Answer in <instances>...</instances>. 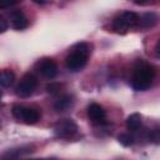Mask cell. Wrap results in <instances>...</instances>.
Wrapping results in <instances>:
<instances>
[{
  "mask_svg": "<svg viewBox=\"0 0 160 160\" xmlns=\"http://www.w3.org/2000/svg\"><path fill=\"white\" fill-rule=\"evenodd\" d=\"M155 70L154 68L148 62H140L135 66L132 79H131V86L136 91H145L148 90L154 80Z\"/></svg>",
  "mask_w": 160,
  "mask_h": 160,
  "instance_id": "6da1fadb",
  "label": "cell"
},
{
  "mask_svg": "<svg viewBox=\"0 0 160 160\" xmlns=\"http://www.w3.org/2000/svg\"><path fill=\"white\" fill-rule=\"evenodd\" d=\"M71 50L72 51L66 58V68L70 71H79L88 62L90 48L86 42H79Z\"/></svg>",
  "mask_w": 160,
  "mask_h": 160,
  "instance_id": "7a4b0ae2",
  "label": "cell"
},
{
  "mask_svg": "<svg viewBox=\"0 0 160 160\" xmlns=\"http://www.w3.org/2000/svg\"><path fill=\"white\" fill-rule=\"evenodd\" d=\"M12 115L18 120H21L22 122L29 124V125L38 122V120L40 119V112L36 109L24 106V105H20V104H15L12 106Z\"/></svg>",
  "mask_w": 160,
  "mask_h": 160,
  "instance_id": "3957f363",
  "label": "cell"
},
{
  "mask_svg": "<svg viewBox=\"0 0 160 160\" xmlns=\"http://www.w3.org/2000/svg\"><path fill=\"white\" fill-rule=\"evenodd\" d=\"M36 86H38V79L32 74H25L21 78L19 85L16 86V95L20 98H28L34 92Z\"/></svg>",
  "mask_w": 160,
  "mask_h": 160,
  "instance_id": "277c9868",
  "label": "cell"
},
{
  "mask_svg": "<svg viewBox=\"0 0 160 160\" xmlns=\"http://www.w3.org/2000/svg\"><path fill=\"white\" fill-rule=\"evenodd\" d=\"M55 135L61 139H70L72 138L78 131V125L72 119H65L62 121H59L54 128Z\"/></svg>",
  "mask_w": 160,
  "mask_h": 160,
  "instance_id": "5b68a950",
  "label": "cell"
},
{
  "mask_svg": "<svg viewBox=\"0 0 160 160\" xmlns=\"http://www.w3.org/2000/svg\"><path fill=\"white\" fill-rule=\"evenodd\" d=\"M88 116L94 124H104L106 120V112L104 108L96 102H92L88 106Z\"/></svg>",
  "mask_w": 160,
  "mask_h": 160,
  "instance_id": "8992f818",
  "label": "cell"
},
{
  "mask_svg": "<svg viewBox=\"0 0 160 160\" xmlns=\"http://www.w3.org/2000/svg\"><path fill=\"white\" fill-rule=\"evenodd\" d=\"M39 71L46 79H54L58 74V65L52 59H42L39 62Z\"/></svg>",
  "mask_w": 160,
  "mask_h": 160,
  "instance_id": "52a82bcc",
  "label": "cell"
},
{
  "mask_svg": "<svg viewBox=\"0 0 160 160\" xmlns=\"http://www.w3.org/2000/svg\"><path fill=\"white\" fill-rule=\"evenodd\" d=\"M10 19H11L12 28L16 30H22L29 25V21L21 10H12L10 12Z\"/></svg>",
  "mask_w": 160,
  "mask_h": 160,
  "instance_id": "ba28073f",
  "label": "cell"
},
{
  "mask_svg": "<svg viewBox=\"0 0 160 160\" xmlns=\"http://www.w3.org/2000/svg\"><path fill=\"white\" fill-rule=\"evenodd\" d=\"M72 102H74L72 96L69 95V94H65V95L60 96V98L55 101L54 109H55L56 111H59V112H60V111H66V110L72 105Z\"/></svg>",
  "mask_w": 160,
  "mask_h": 160,
  "instance_id": "9c48e42d",
  "label": "cell"
},
{
  "mask_svg": "<svg viewBox=\"0 0 160 160\" xmlns=\"http://www.w3.org/2000/svg\"><path fill=\"white\" fill-rule=\"evenodd\" d=\"M120 18L126 24L128 28H134V26L139 25V21H140L139 15L136 12H134V11H124L120 15Z\"/></svg>",
  "mask_w": 160,
  "mask_h": 160,
  "instance_id": "30bf717a",
  "label": "cell"
},
{
  "mask_svg": "<svg viewBox=\"0 0 160 160\" xmlns=\"http://www.w3.org/2000/svg\"><path fill=\"white\" fill-rule=\"evenodd\" d=\"M14 81H15V74L11 70L4 69L0 71V86L9 88L14 84Z\"/></svg>",
  "mask_w": 160,
  "mask_h": 160,
  "instance_id": "8fae6325",
  "label": "cell"
},
{
  "mask_svg": "<svg viewBox=\"0 0 160 160\" xmlns=\"http://www.w3.org/2000/svg\"><path fill=\"white\" fill-rule=\"evenodd\" d=\"M141 115L138 112H134L128 116L126 119V126L129 130H138L141 126Z\"/></svg>",
  "mask_w": 160,
  "mask_h": 160,
  "instance_id": "7c38bea8",
  "label": "cell"
},
{
  "mask_svg": "<svg viewBox=\"0 0 160 160\" xmlns=\"http://www.w3.org/2000/svg\"><path fill=\"white\" fill-rule=\"evenodd\" d=\"M156 21H158V16H156V14L152 12V11H150V12L144 14V15L140 18L139 24H141V25L145 26V28H152V26L156 24Z\"/></svg>",
  "mask_w": 160,
  "mask_h": 160,
  "instance_id": "4fadbf2b",
  "label": "cell"
},
{
  "mask_svg": "<svg viewBox=\"0 0 160 160\" xmlns=\"http://www.w3.org/2000/svg\"><path fill=\"white\" fill-rule=\"evenodd\" d=\"M112 29L118 32V34H125L126 31H128V26H126V24L121 20V18L120 16H118L114 21H112Z\"/></svg>",
  "mask_w": 160,
  "mask_h": 160,
  "instance_id": "5bb4252c",
  "label": "cell"
},
{
  "mask_svg": "<svg viewBox=\"0 0 160 160\" xmlns=\"http://www.w3.org/2000/svg\"><path fill=\"white\" fill-rule=\"evenodd\" d=\"M118 140H119V142L122 145V146H131L132 144H134V136L132 135H130V134H128V132H124V134H120L119 136H118Z\"/></svg>",
  "mask_w": 160,
  "mask_h": 160,
  "instance_id": "9a60e30c",
  "label": "cell"
},
{
  "mask_svg": "<svg viewBox=\"0 0 160 160\" xmlns=\"http://www.w3.org/2000/svg\"><path fill=\"white\" fill-rule=\"evenodd\" d=\"M60 89H61V85H60L59 82H51V84H49V85L46 86V91L50 92V94H55V92H58Z\"/></svg>",
  "mask_w": 160,
  "mask_h": 160,
  "instance_id": "2e32d148",
  "label": "cell"
},
{
  "mask_svg": "<svg viewBox=\"0 0 160 160\" xmlns=\"http://www.w3.org/2000/svg\"><path fill=\"white\" fill-rule=\"evenodd\" d=\"M8 26H9L8 20H6V19H5L2 15H0V34L5 32V31L8 30Z\"/></svg>",
  "mask_w": 160,
  "mask_h": 160,
  "instance_id": "e0dca14e",
  "label": "cell"
},
{
  "mask_svg": "<svg viewBox=\"0 0 160 160\" xmlns=\"http://www.w3.org/2000/svg\"><path fill=\"white\" fill-rule=\"evenodd\" d=\"M12 5H16V1H4V0H0V9H6V8H10Z\"/></svg>",
  "mask_w": 160,
  "mask_h": 160,
  "instance_id": "ac0fdd59",
  "label": "cell"
},
{
  "mask_svg": "<svg viewBox=\"0 0 160 160\" xmlns=\"http://www.w3.org/2000/svg\"><path fill=\"white\" fill-rule=\"evenodd\" d=\"M149 139H151L155 144H158V142H159V131H158V129H156V130H152V131L150 132Z\"/></svg>",
  "mask_w": 160,
  "mask_h": 160,
  "instance_id": "d6986e66",
  "label": "cell"
},
{
  "mask_svg": "<svg viewBox=\"0 0 160 160\" xmlns=\"http://www.w3.org/2000/svg\"><path fill=\"white\" fill-rule=\"evenodd\" d=\"M34 160H58V159H34Z\"/></svg>",
  "mask_w": 160,
  "mask_h": 160,
  "instance_id": "ffe728a7",
  "label": "cell"
},
{
  "mask_svg": "<svg viewBox=\"0 0 160 160\" xmlns=\"http://www.w3.org/2000/svg\"><path fill=\"white\" fill-rule=\"evenodd\" d=\"M0 99H1V91H0Z\"/></svg>",
  "mask_w": 160,
  "mask_h": 160,
  "instance_id": "44dd1931",
  "label": "cell"
}]
</instances>
